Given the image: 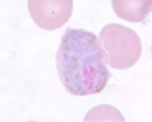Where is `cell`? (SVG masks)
<instances>
[{
    "mask_svg": "<svg viewBox=\"0 0 152 122\" xmlns=\"http://www.w3.org/2000/svg\"><path fill=\"white\" fill-rule=\"evenodd\" d=\"M58 75L75 96L96 95L105 89L110 72L99 38L85 29H67L56 54Z\"/></svg>",
    "mask_w": 152,
    "mask_h": 122,
    "instance_id": "6da1fadb",
    "label": "cell"
},
{
    "mask_svg": "<svg viewBox=\"0 0 152 122\" xmlns=\"http://www.w3.org/2000/svg\"><path fill=\"white\" fill-rule=\"evenodd\" d=\"M104 51L105 63L113 69H129L142 55V41L135 31L111 23L97 37Z\"/></svg>",
    "mask_w": 152,
    "mask_h": 122,
    "instance_id": "7a4b0ae2",
    "label": "cell"
},
{
    "mask_svg": "<svg viewBox=\"0 0 152 122\" xmlns=\"http://www.w3.org/2000/svg\"><path fill=\"white\" fill-rule=\"evenodd\" d=\"M72 0H29L28 9L37 26L55 31L64 26L72 15Z\"/></svg>",
    "mask_w": 152,
    "mask_h": 122,
    "instance_id": "3957f363",
    "label": "cell"
},
{
    "mask_svg": "<svg viewBox=\"0 0 152 122\" xmlns=\"http://www.w3.org/2000/svg\"><path fill=\"white\" fill-rule=\"evenodd\" d=\"M111 6L120 18L134 23L145 20L151 12L149 0H113Z\"/></svg>",
    "mask_w": 152,
    "mask_h": 122,
    "instance_id": "277c9868",
    "label": "cell"
},
{
    "mask_svg": "<svg viewBox=\"0 0 152 122\" xmlns=\"http://www.w3.org/2000/svg\"><path fill=\"white\" fill-rule=\"evenodd\" d=\"M84 121L85 122H90V121H117V122H122V121H125V118L116 107L102 104V105H97V107L91 108L85 115Z\"/></svg>",
    "mask_w": 152,
    "mask_h": 122,
    "instance_id": "5b68a950",
    "label": "cell"
}]
</instances>
